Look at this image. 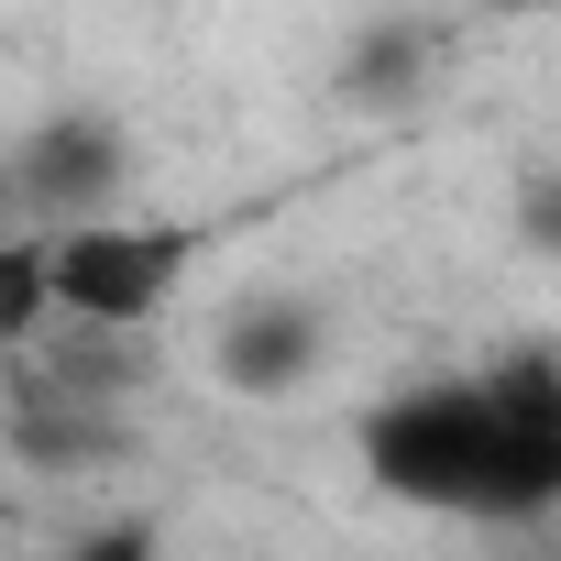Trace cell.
Wrapping results in <instances>:
<instances>
[{"mask_svg":"<svg viewBox=\"0 0 561 561\" xmlns=\"http://www.w3.org/2000/svg\"><path fill=\"white\" fill-rule=\"evenodd\" d=\"M56 320V275H45V231H0V353L45 342Z\"/></svg>","mask_w":561,"mask_h":561,"instance_id":"cell-7","label":"cell"},{"mask_svg":"<svg viewBox=\"0 0 561 561\" xmlns=\"http://www.w3.org/2000/svg\"><path fill=\"white\" fill-rule=\"evenodd\" d=\"M506 561H561V550H506Z\"/></svg>","mask_w":561,"mask_h":561,"instance_id":"cell-12","label":"cell"},{"mask_svg":"<svg viewBox=\"0 0 561 561\" xmlns=\"http://www.w3.org/2000/svg\"><path fill=\"white\" fill-rule=\"evenodd\" d=\"M440 67V34L430 23H408V12H386V23H364L353 34V56H342V100H364V111H397V100H419V78Z\"/></svg>","mask_w":561,"mask_h":561,"instance_id":"cell-6","label":"cell"},{"mask_svg":"<svg viewBox=\"0 0 561 561\" xmlns=\"http://www.w3.org/2000/svg\"><path fill=\"white\" fill-rule=\"evenodd\" d=\"M187 253H198V220H89V231H56L45 242V275H56V320L67 331H154V309L187 287Z\"/></svg>","mask_w":561,"mask_h":561,"instance_id":"cell-2","label":"cell"},{"mask_svg":"<svg viewBox=\"0 0 561 561\" xmlns=\"http://www.w3.org/2000/svg\"><path fill=\"white\" fill-rule=\"evenodd\" d=\"M550 440H561V375H550Z\"/></svg>","mask_w":561,"mask_h":561,"instance_id":"cell-11","label":"cell"},{"mask_svg":"<svg viewBox=\"0 0 561 561\" xmlns=\"http://www.w3.org/2000/svg\"><path fill=\"white\" fill-rule=\"evenodd\" d=\"M0 176H12V220L23 231H89V220H122V187H133V133L89 100L23 122L0 144Z\"/></svg>","mask_w":561,"mask_h":561,"instance_id":"cell-3","label":"cell"},{"mask_svg":"<svg viewBox=\"0 0 561 561\" xmlns=\"http://www.w3.org/2000/svg\"><path fill=\"white\" fill-rule=\"evenodd\" d=\"M12 451H23V473H100V462H122V451H133V430H122L111 408H56V397H23Z\"/></svg>","mask_w":561,"mask_h":561,"instance_id":"cell-5","label":"cell"},{"mask_svg":"<svg viewBox=\"0 0 561 561\" xmlns=\"http://www.w3.org/2000/svg\"><path fill=\"white\" fill-rule=\"evenodd\" d=\"M364 484L430 517H473V528H539L561 506V440H550V375L506 364V375H430L364 408L353 430Z\"/></svg>","mask_w":561,"mask_h":561,"instance_id":"cell-1","label":"cell"},{"mask_svg":"<svg viewBox=\"0 0 561 561\" xmlns=\"http://www.w3.org/2000/svg\"><path fill=\"white\" fill-rule=\"evenodd\" d=\"M506 220H517V242H528L539 264H561V165H528L517 198H506Z\"/></svg>","mask_w":561,"mask_h":561,"instance_id":"cell-8","label":"cell"},{"mask_svg":"<svg viewBox=\"0 0 561 561\" xmlns=\"http://www.w3.org/2000/svg\"><path fill=\"white\" fill-rule=\"evenodd\" d=\"M0 231H23V220H12V176H0Z\"/></svg>","mask_w":561,"mask_h":561,"instance_id":"cell-10","label":"cell"},{"mask_svg":"<svg viewBox=\"0 0 561 561\" xmlns=\"http://www.w3.org/2000/svg\"><path fill=\"white\" fill-rule=\"evenodd\" d=\"M320 364H331V309L298 298V287H253V298H231L209 320V386L242 397V408L298 397Z\"/></svg>","mask_w":561,"mask_h":561,"instance_id":"cell-4","label":"cell"},{"mask_svg":"<svg viewBox=\"0 0 561 561\" xmlns=\"http://www.w3.org/2000/svg\"><path fill=\"white\" fill-rule=\"evenodd\" d=\"M45 561H165V539H154V517H111V528H89V539H67Z\"/></svg>","mask_w":561,"mask_h":561,"instance_id":"cell-9","label":"cell"}]
</instances>
